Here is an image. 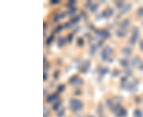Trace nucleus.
Returning <instances> with one entry per match:
<instances>
[{
    "instance_id": "1",
    "label": "nucleus",
    "mask_w": 143,
    "mask_h": 117,
    "mask_svg": "<svg viewBox=\"0 0 143 117\" xmlns=\"http://www.w3.org/2000/svg\"><path fill=\"white\" fill-rule=\"evenodd\" d=\"M70 106L73 110H79L82 108V103L78 100L72 99L70 101Z\"/></svg>"
},
{
    "instance_id": "2",
    "label": "nucleus",
    "mask_w": 143,
    "mask_h": 117,
    "mask_svg": "<svg viewBox=\"0 0 143 117\" xmlns=\"http://www.w3.org/2000/svg\"><path fill=\"white\" fill-rule=\"evenodd\" d=\"M57 98V94H52V95H50L49 97L47 98V101L49 102V103H50V102H52V101H54L55 100H56Z\"/></svg>"
},
{
    "instance_id": "3",
    "label": "nucleus",
    "mask_w": 143,
    "mask_h": 117,
    "mask_svg": "<svg viewBox=\"0 0 143 117\" xmlns=\"http://www.w3.org/2000/svg\"><path fill=\"white\" fill-rule=\"evenodd\" d=\"M134 117H142V113L139 110H137V111H135L134 112Z\"/></svg>"
},
{
    "instance_id": "4",
    "label": "nucleus",
    "mask_w": 143,
    "mask_h": 117,
    "mask_svg": "<svg viewBox=\"0 0 143 117\" xmlns=\"http://www.w3.org/2000/svg\"><path fill=\"white\" fill-rule=\"evenodd\" d=\"M59 106H60V103L58 102L57 104H55V105H54V109H55V110L58 109V108H59Z\"/></svg>"
}]
</instances>
